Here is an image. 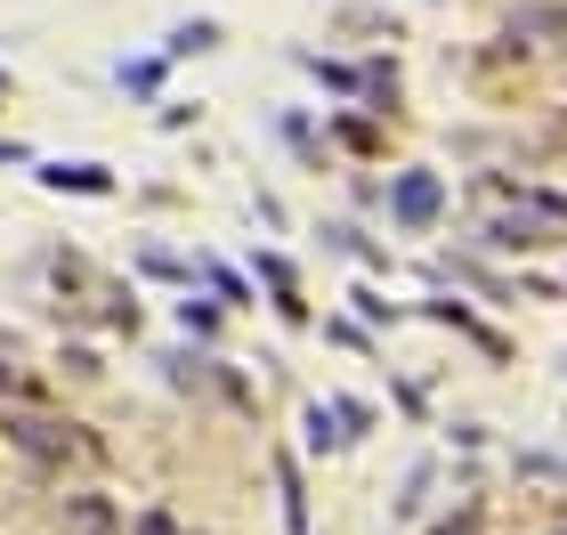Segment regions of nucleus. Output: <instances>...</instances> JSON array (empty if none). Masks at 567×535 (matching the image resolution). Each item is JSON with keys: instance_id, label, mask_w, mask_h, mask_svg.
<instances>
[{"instance_id": "1", "label": "nucleus", "mask_w": 567, "mask_h": 535, "mask_svg": "<svg viewBox=\"0 0 567 535\" xmlns=\"http://www.w3.org/2000/svg\"><path fill=\"white\" fill-rule=\"evenodd\" d=\"M390 212H398V227H437V212H446V187H437V171H405L398 187H390Z\"/></svg>"}, {"instance_id": "2", "label": "nucleus", "mask_w": 567, "mask_h": 535, "mask_svg": "<svg viewBox=\"0 0 567 535\" xmlns=\"http://www.w3.org/2000/svg\"><path fill=\"white\" fill-rule=\"evenodd\" d=\"M486 244H495V251H535V244H551V236L535 219H495V236H486Z\"/></svg>"}, {"instance_id": "3", "label": "nucleus", "mask_w": 567, "mask_h": 535, "mask_svg": "<svg viewBox=\"0 0 567 535\" xmlns=\"http://www.w3.org/2000/svg\"><path fill=\"white\" fill-rule=\"evenodd\" d=\"M49 187H82V195H97V187H106V171H90V163H73V171H49Z\"/></svg>"}, {"instance_id": "4", "label": "nucleus", "mask_w": 567, "mask_h": 535, "mask_svg": "<svg viewBox=\"0 0 567 535\" xmlns=\"http://www.w3.org/2000/svg\"><path fill=\"white\" fill-rule=\"evenodd\" d=\"M308 446H341V430H332V405H308Z\"/></svg>"}]
</instances>
